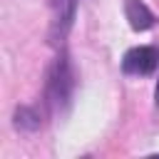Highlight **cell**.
<instances>
[{
    "label": "cell",
    "mask_w": 159,
    "mask_h": 159,
    "mask_svg": "<svg viewBox=\"0 0 159 159\" xmlns=\"http://www.w3.org/2000/svg\"><path fill=\"white\" fill-rule=\"evenodd\" d=\"M77 87V72L72 65V57L65 47L57 50V57L52 60L47 70V82H45V104L52 114H65L72 104Z\"/></svg>",
    "instance_id": "obj_1"
},
{
    "label": "cell",
    "mask_w": 159,
    "mask_h": 159,
    "mask_svg": "<svg viewBox=\"0 0 159 159\" xmlns=\"http://www.w3.org/2000/svg\"><path fill=\"white\" fill-rule=\"evenodd\" d=\"M80 0H52V22H50V42L60 50L75 25Z\"/></svg>",
    "instance_id": "obj_2"
},
{
    "label": "cell",
    "mask_w": 159,
    "mask_h": 159,
    "mask_svg": "<svg viewBox=\"0 0 159 159\" xmlns=\"http://www.w3.org/2000/svg\"><path fill=\"white\" fill-rule=\"evenodd\" d=\"M159 67V50L154 45H139L124 52L122 57V72L147 77Z\"/></svg>",
    "instance_id": "obj_3"
},
{
    "label": "cell",
    "mask_w": 159,
    "mask_h": 159,
    "mask_svg": "<svg viewBox=\"0 0 159 159\" xmlns=\"http://www.w3.org/2000/svg\"><path fill=\"white\" fill-rule=\"evenodd\" d=\"M124 15H127L132 30H137V32H144L157 25V15L147 7L144 0H124Z\"/></svg>",
    "instance_id": "obj_4"
},
{
    "label": "cell",
    "mask_w": 159,
    "mask_h": 159,
    "mask_svg": "<svg viewBox=\"0 0 159 159\" xmlns=\"http://www.w3.org/2000/svg\"><path fill=\"white\" fill-rule=\"evenodd\" d=\"M42 119H40V109L37 107H17L15 109V127L22 132H35L40 129Z\"/></svg>",
    "instance_id": "obj_5"
},
{
    "label": "cell",
    "mask_w": 159,
    "mask_h": 159,
    "mask_svg": "<svg viewBox=\"0 0 159 159\" xmlns=\"http://www.w3.org/2000/svg\"><path fill=\"white\" fill-rule=\"evenodd\" d=\"M154 104L159 107V80H157V87H154Z\"/></svg>",
    "instance_id": "obj_6"
}]
</instances>
